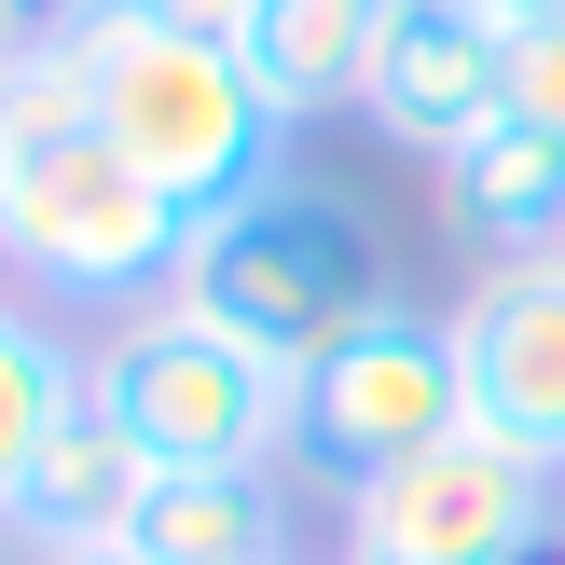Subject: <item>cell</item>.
Wrapping results in <instances>:
<instances>
[{
	"mask_svg": "<svg viewBox=\"0 0 565 565\" xmlns=\"http://www.w3.org/2000/svg\"><path fill=\"white\" fill-rule=\"evenodd\" d=\"M331 565H401V552H359V539H331Z\"/></svg>",
	"mask_w": 565,
	"mask_h": 565,
	"instance_id": "cell-17",
	"label": "cell"
},
{
	"mask_svg": "<svg viewBox=\"0 0 565 565\" xmlns=\"http://www.w3.org/2000/svg\"><path fill=\"white\" fill-rule=\"evenodd\" d=\"M331 524H345L359 552H401V565H524V552L565 524V483L524 456V441L456 428V441H428V456L345 483Z\"/></svg>",
	"mask_w": 565,
	"mask_h": 565,
	"instance_id": "cell-6",
	"label": "cell"
},
{
	"mask_svg": "<svg viewBox=\"0 0 565 565\" xmlns=\"http://www.w3.org/2000/svg\"><path fill=\"white\" fill-rule=\"evenodd\" d=\"M456 359H469V428L524 441L565 483V248L469 276L456 290Z\"/></svg>",
	"mask_w": 565,
	"mask_h": 565,
	"instance_id": "cell-8",
	"label": "cell"
},
{
	"mask_svg": "<svg viewBox=\"0 0 565 565\" xmlns=\"http://www.w3.org/2000/svg\"><path fill=\"white\" fill-rule=\"evenodd\" d=\"M83 401L152 469H290V428H303V373H276L263 345H235L221 318H193L180 290L97 318Z\"/></svg>",
	"mask_w": 565,
	"mask_h": 565,
	"instance_id": "cell-4",
	"label": "cell"
},
{
	"mask_svg": "<svg viewBox=\"0 0 565 565\" xmlns=\"http://www.w3.org/2000/svg\"><path fill=\"white\" fill-rule=\"evenodd\" d=\"M524 565H565V524H552V539H539V552H524Z\"/></svg>",
	"mask_w": 565,
	"mask_h": 565,
	"instance_id": "cell-18",
	"label": "cell"
},
{
	"mask_svg": "<svg viewBox=\"0 0 565 565\" xmlns=\"http://www.w3.org/2000/svg\"><path fill=\"white\" fill-rule=\"evenodd\" d=\"M180 303L221 318L235 345H263L276 373H303V359H331L359 318H386L401 276H386V235H373L359 193H331V180H263V193H235V207L193 221Z\"/></svg>",
	"mask_w": 565,
	"mask_h": 565,
	"instance_id": "cell-3",
	"label": "cell"
},
{
	"mask_svg": "<svg viewBox=\"0 0 565 565\" xmlns=\"http://www.w3.org/2000/svg\"><path fill=\"white\" fill-rule=\"evenodd\" d=\"M125 565H303L290 469H166Z\"/></svg>",
	"mask_w": 565,
	"mask_h": 565,
	"instance_id": "cell-11",
	"label": "cell"
},
{
	"mask_svg": "<svg viewBox=\"0 0 565 565\" xmlns=\"http://www.w3.org/2000/svg\"><path fill=\"white\" fill-rule=\"evenodd\" d=\"M511 110L565 138V28H511Z\"/></svg>",
	"mask_w": 565,
	"mask_h": 565,
	"instance_id": "cell-14",
	"label": "cell"
},
{
	"mask_svg": "<svg viewBox=\"0 0 565 565\" xmlns=\"http://www.w3.org/2000/svg\"><path fill=\"white\" fill-rule=\"evenodd\" d=\"M55 55L83 83V125L138 166L152 193H180L193 221L235 207V193L290 180V125L248 83V55L221 28H180L166 0H55Z\"/></svg>",
	"mask_w": 565,
	"mask_h": 565,
	"instance_id": "cell-2",
	"label": "cell"
},
{
	"mask_svg": "<svg viewBox=\"0 0 565 565\" xmlns=\"http://www.w3.org/2000/svg\"><path fill=\"white\" fill-rule=\"evenodd\" d=\"M441 221H456L483 263H552L565 248V138L552 125H483L456 166H441Z\"/></svg>",
	"mask_w": 565,
	"mask_h": 565,
	"instance_id": "cell-12",
	"label": "cell"
},
{
	"mask_svg": "<svg viewBox=\"0 0 565 565\" xmlns=\"http://www.w3.org/2000/svg\"><path fill=\"white\" fill-rule=\"evenodd\" d=\"M83 414V345L55 331V303L0 290V511L28 497V469H42V441Z\"/></svg>",
	"mask_w": 565,
	"mask_h": 565,
	"instance_id": "cell-13",
	"label": "cell"
},
{
	"mask_svg": "<svg viewBox=\"0 0 565 565\" xmlns=\"http://www.w3.org/2000/svg\"><path fill=\"white\" fill-rule=\"evenodd\" d=\"M469 428V359H456V303H386L359 318L331 359H303V428H290V469L303 483H373V469L428 456V441Z\"/></svg>",
	"mask_w": 565,
	"mask_h": 565,
	"instance_id": "cell-5",
	"label": "cell"
},
{
	"mask_svg": "<svg viewBox=\"0 0 565 565\" xmlns=\"http://www.w3.org/2000/svg\"><path fill=\"white\" fill-rule=\"evenodd\" d=\"M497 28H565V0H483Z\"/></svg>",
	"mask_w": 565,
	"mask_h": 565,
	"instance_id": "cell-16",
	"label": "cell"
},
{
	"mask_svg": "<svg viewBox=\"0 0 565 565\" xmlns=\"http://www.w3.org/2000/svg\"><path fill=\"white\" fill-rule=\"evenodd\" d=\"M386 14H401V0H248L235 55H248V83L276 97V125H331V110L373 97Z\"/></svg>",
	"mask_w": 565,
	"mask_h": 565,
	"instance_id": "cell-10",
	"label": "cell"
},
{
	"mask_svg": "<svg viewBox=\"0 0 565 565\" xmlns=\"http://www.w3.org/2000/svg\"><path fill=\"white\" fill-rule=\"evenodd\" d=\"M152 483H166V469L138 456V441L110 428L97 401H83L70 428L42 441L28 497L0 511V539H14L28 565H125V552H138V511H152Z\"/></svg>",
	"mask_w": 565,
	"mask_h": 565,
	"instance_id": "cell-9",
	"label": "cell"
},
{
	"mask_svg": "<svg viewBox=\"0 0 565 565\" xmlns=\"http://www.w3.org/2000/svg\"><path fill=\"white\" fill-rule=\"evenodd\" d=\"M359 125H373L386 152H414V166H456L483 125H511V28H497L483 0H401Z\"/></svg>",
	"mask_w": 565,
	"mask_h": 565,
	"instance_id": "cell-7",
	"label": "cell"
},
{
	"mask_svg": "<svg viewBox=\"0 0 565 565\" xmlns=\"http://www.w3.org/2000/svg\"><path fill=\"white\" fill-rule=\"evenodd\" d=\"M193 207L152 193L97 125H83V83L55 55V28L28 55H0V290L28 303H166L180 290Z\"/></svg>",
	"mask_w": 565,
	"mask_h": 565,
	"instance_id": "cell-1",
	"label": "cell"
},
{
	"mask_svg": "<svg viewBox=\"0 0 565 565\" xmlns=\"http://www.w3.org/2000/svg\"><path fill=\"white\" fill-rule=\"evenodd\" d=\"M42 14H55V0H0V55H28V42H42Z\"/></svg>",
	"mask_w": 565,
	"mask_h": 565,
	"instance_id": "cell-15",
	"label": "cell"
}]
</instances>
